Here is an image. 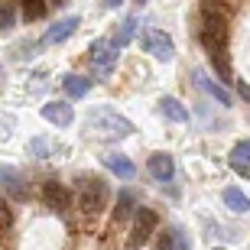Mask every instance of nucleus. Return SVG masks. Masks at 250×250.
Listing matches in <instances>:
<instances>
[{"instance_id":"nucleus-5","label":"nucleus","mask_w":250,"mask_h":250,"mask_svg":"<svg viewBox=\"0 0 250 250\" xmlns=\"http://www.w3.org/2000/svg\"><path fill=\"white\" fill-rule=\"evenodd\" d=\"M117 42L114 39H94L91 42V52H88V59H91V68L101 78H107V75L114 72V65H117Z\"/></svg>"},{"instance_id":"nucleus-23","label":"nucleus","mask_w":250,"mask_h":250,"mask_svg":"<svg viewBox=\"0 0 250 250\" xmlns=\"http://www.w3.org/2000/svg\"><path fill=\"white\" fill-rule=\"evenodd\" d=\"M29 153H33V156H39V159H49V156H56V146H52L49 140L36 137L33 143H29Z\"/></svg>"},{"instance_id":"nucleus-1","label":"nucleus","mask_w":250,"mask_h":250,"mask_svg":"<svg viewBox=\"0 0 250 250\" xmlns=\"http://www.w3.org/2000/svg\"><path fill=\"white\" fill-rule=\"evenodd\" d=\"M202 49L208 52V62L214 65V72L224 82H231V52H228V13L211 3H205L202 10V29H198Z\"/></svg>"},{"instance_id":"nucleus-4","label":"nucleus","mask_w":250,"mask_h":250,"mask_svg":"<svg viewBox=\"0 0 250 250\" xmlns=\"http://www.w3.org/2000/svg\"><path fill=\"white\" fill-rule=\"evenodd\" d=\"M107 182H101L98 176H88L82 179V186H78V208L84 214H98L107 205Z\"/></svg>"},{"instance_id":"nucleus-21","label":"nucleus","mask_w":250,"mask_h":250,"mask_svg":"<svg viewBox=\"0 0 250 250\" xmlns=\"http://www.w3.org/2000/svg\"><path fill=\"white\" fill-rule=\"evenodd\" d=\"M137 26H140L137 17H127L121 26H117V36H114V42H117V46H127L130 39H133V33H137Z\"/></svg>"},{"instance_id":"nucleus-27","label":"nucleus","mask_w":250,"mask_h":250,"mask_svg":"<svg viewBox=\"0 0 250 250\" xmlns=\"http://www.w3.org/2000/svg\"><path fill=\"white\" fill-rule=\"evenodd\" d=\"M104 3H107V7H121L124 0H104Z\"/></svg>"},{"instance_id":"nucleus-26","label":"nucleus","mask_w":250,"mask_h":250,"mask_svg":"<svg viewBox=\"0 0 250 250\" xmlns=\"http://www.w3.org/2000/svg\"><path fill=\"white\" fill-rule=\"evenodd\" d=\"M237 91H241L244 98H247V101H250V88H247V84H244V82H237Z\"/></svg>"},{"instance_id":"nucleus-30","label":"nucleus","mask_w":250,"mask_h":250,"mask_svg":"<svg viewBox=\"0 0 250 250\" xmlns=\"http://www.w3.org/2000/svg\"><path fill=\"white\" fill-rule=\"evenodd\" d=\"M214 250H224V247H214Z\"/></svg>"},{"instance_id":"nucleus-16","label":"nucleus","mask_w":250,"mask_h":250,"mask_svg":"<svg viewBox=\"0 0 250 250\" xmlns=\"http://www.w3.org/2000/svg\"><path fill=\"white\" fill-rule=\"evenodd\" d=\"M159 250H188V237L179 228H166L159 234Z\"/></svg>"},{"instance_id":"nucleus-28","label":"nucleus","mask_w":250,"mask_h":250,"mask_svg":"<svg viewBox=\"0 0 250 250\" xmlns=\"http://www.w3.org/2000/svg\"><path fill=\"white\" fill-rule=\"evenodd\" d=\"M49 3H68V0H49Z\"/></svg>"},{"instance_id":"nucleus-20","label":"nucleus","mask_w":250,"mask_h":250,"mask_svg":"<svg viewBox=\"0 0 250 250\" xmlns=\"http://www.w3.org/2000/svg\"><path fill=\"white\" fill-rule=\"evenodd\" d=\"M20 7H23V20L26 23L46 17V0H20Z\"/></svg>"},{"instance_id":"nucleus-17","label":"nucleus","mask_w":250,"mask_h":250,"mask_svg":"<svg viewBox=\"0 0 250 250\" xmlns=\"http://www.w3.org/2000/svg\"><path fill=\"white\" fill-rule=\"evenodd\" d=\"M159 111H163V117H166V121H176V124L188 121V111L176 101V98H163V101H159Z\"/></svg>"},{"instance_id":"nucleus-29","label":"nucleus","mask_w":250,"mask_h":250,"mask_svg":"<svg viewBox=\"0 0 250 250\" xmlns=\"http://www.w3.org/2000/svg\"><path fill=\"white\" fill-rule=\"evenodd\" d=\"M143 3H149V0H137V7H143Z\"/></svg>"},{"instance_id":"nucleus-11","label":"nucleus","mask_w":250,"mask_h":250,"mask_svg":"<svg viewBox=\"0 0 250 250\" xmlns=\"http://www.w3.org/2000/svg\"><path fill=\"white\" fill-rule=\"evenodd\" d=\"M146 169H149V176L156 179V182H169L172 172H176V159L169 156V153H153L149 163H146Z\"/></svg>"},{"instance_id":"nucleus-8","label":"nucleus","mask_w":250,"mask_h":250,"mask_svg":"<svg viewBox=\"0 0 250 250\" xmlns=\"http://www.w3.org/2000/svg\"><path fill=\"white\" fill-rule=\"evenodd\" d=\"M42 117H46L49 124H56V127H72L75 124V111L68 101H49L42 104Z\"/></svg>"},{"instance_id":"nucleus-15","label":"nucleus","mask_w":250,"mask_h":250,"mask_svg":"<svg viewBox=\"0 0 250 250\" xmlns=\"http://www.w3.org/2000/svg\"><path fill=\"white\" fill-rule=\"evenodd\" d=\"M62 88L68 98H84V94L91 91V78H84V75H65Z\"/></svg>"},{"instance_id":"nucleus-3","label":"nucleus","mask_w":250,"mask_h":250,"mask_svg":"<svg viewBox=\"0 0 250 250\" xmlns=\"http://www.w3.org/2000/svg\"><path fill=\"white\" fill-rule=\"evenodd\" d=\"M159 228V218L153 208H137L133 211V228H130V237H127V250H140V247H146L149 237L156 234Z\"/></svg>"},{"instance_id":"nucleus-18","label":"nucleus","mask_w":250,"mask_h":250,"mask_svg":"<svg viewBox=\"0 0 250 250\" xmlns=\"http://www.w3.org/2000/svg\"><path fill=\"white\" fill-rule=\"evenodd\" d=\"M224 205L237 214H247L250 211V198L241 192V188H224Z\"/></svg>"},{"instance_id":"nucleus-14","label":"nucleus","mask_w":250,"mask_h":250,"mask_svg":"<svg viewBox=\"0 0 250 250\" xmlns=\"http://www.w3.org/2000/svg\"><path fill=\"white\" fill-rule=\"evenodd\" d=\"M195 84H198V88H202L205 94H211V98H214V101H218V104H224V107H228V104H231V94L224 91L221 84L208 82V75H205V72H195Z\"/></svg>"},{"instance_id":"nucleus-7","label":"nucleus","mask_w":250,"mask_h":250,"mask_svg":"<svg viewBox=\"0 0 250 250\" xmlns=\"http://www.w3.org/2000/svg\"><path fill=\"white\" fill-rule=\"evenodd\" d=\"M68 188L59 182V179H49V182H42V202L52 208V211H65L68 208Z\"/></svg>"},{"instance_id":"nucleus-9","label":"nucleus","mask_w":250,"mask_h":250,"mask_svg":"<svg viewBox=\"0 0 250 250\" xmlns=\"http://www.w3.org/2000/svg\"><path fill=\"white\" fill-rule=\"evenodd\" d=\"M0 186H3V192L10 198H17V202H26L29 198V188H26V182H23V176H20L17 169H0Z\"/></svg>"},{"instance_id":"nucleus-2","label":"nucleus","mask_w":250,"mask_h":250,"mask_svg":"<svg viewBox=\"0 0 250 250\" xmlns=\"http://www.w3.org/2000/svg\"><path fill=\"white\" fill-rule=\"evenodd\" d=\"M84 133L94 140H127L133 133V124L111 107H94L84 117Z\"/></svg>"},{"instance_id":"nucleus-12","label":"nucleus","mask_w":250,"mask_h":250,"mask_svg":"<svg viewBox=\"0 0 250 250\" xmlns=\"http://www.w3.org/2000/svg\"><path fill=\"white\" fill-rule=\"evenodd\" d=\"M231 169L237 172L241 179H250V140H241V143H234L231 149Z\"/></svg>"},{"instance_id":"nucleus-10","label":"nucleus","mask_w":250,"mask_h":250,"mask_svg":"<svg viewBox=\"0 0 250 250\" xmlns=\"http://www.w3.org/2000/svg\"><path fill=\"white\" fill-rule=\"evenodd\" d=\"M78 23H82L78 17H65V20H59L56 26H52L46 36L39 39V46H56V42H65V39H68L75 29H78Z\"/></svg>"},{"instance_id":"nucleus-24","label":"nucleus","mask_w":250,"mask_h":250,"mask_svg":"<svg viewBox=\"0 0 250 250\" xmlns=\"http://www.w3.org/2000/svg\"><path fill=\"white\" fill-rule=\"evenodd\" d=\"M10 224H13V211H10V202H7V198H0V231H10Z\"/></svg>"},{"instance_id":"nucleus-19","label":"nucleus","mask_w":250,"mask_h":250,"mask_svg":"<svg viewBox=\"0 0 250 250\" xmlns=\"http://www.w3.org/2000/svg\"><path fill=\"white\" fill-rule=\"evenodd\" d=\"M133 211H137V208H133V195L121 192L117 195V208H114V224H124L127 218H133Z\"/></svg>"},{"instance_id":"nucleus-25","label":"nucleus","mask_w":250,"mask_h":250,"mask_svg":"<svg viewBox=\"0 0 250 250\" xmlns=\"http://www.w3.org/2000/svg\"><path fill=\"white\" fill-rule=\"evenodd\" d=\"M17 127V117H10V114H0V140H7Z\"/></svg>"},{"instance_id":"nucleus-13","label":"nucleus","mask_w":250,"mask_h":250,"mask_svg":"<svg viewBox=\"0 0 250 250\" xmlns=\"http://www.w3.org/2000/svg\"><path fill=\"white\" fill-rule=\"evenodd\" d=\"M104 166L111 169L117 179H133L137 176V166H133L124 153H107V156H104Z\"/></svg>"},{"instance_id":"nucleus-6","label":"nucleus","mask_w":250,"mask_h":250,"mask_svg":"<svg viewBox=\"0 0 250 250\" xmlns=\"http://www.w3.org/2000/svg\"><path fill=\"white\" fill-rule=\"evenodd\" d=\"M143 49H146L153 59H159V62H172V56H176L172 39H169L163 29H153V26L143 33Z\"/></svg>"},{"instance_id":"nucleus-22","label":"nucleus","mask_w":250,"mask_h":250,"mask_svg":"<svg viewBox=\"0 0 250 250\" xmlns=\"http://www.w3.org/2000/svg\"><path fill=\"white\" fill-rule=\"evenodd\" d=\"M17 23V0H7V3H0V33L10 29Z\"/></svg>"},{"instance_id":"nucleus-31","label":"nucleus","mask_w":250,"mask_h":250,"mask_svg":"<svg viewBox=\"0 0 250 250\" xmlns=\"http://www.w3.org/2000/svg\"><path fill=\"white\" fill-rule=\"evenodd\" d=\"M0 75H3V68H0Z\"/></svg>"}]
</instances>
